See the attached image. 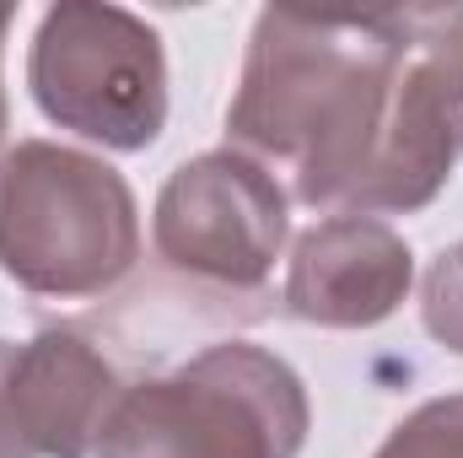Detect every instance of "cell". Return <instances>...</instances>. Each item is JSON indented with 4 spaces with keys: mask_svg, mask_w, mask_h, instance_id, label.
<instances>
[{
    "mask_svg": "<svg viewBox=\"0 0 463 458\" xmlns=\"http://www.w3.org/2000/svg\"><path fill=\"white\" fill-rule=\"evenodd\" d=\"M420 22L426 5L361 16L264 5L227 109V146L264 173H286L302 205L345 211L388 114L393 71Z\"/></svg>",
    "mask_w": 463,
    "mask_h": 458,
    "instance_id": "obj_1",
    "label": "cell"
},
{
    "mask_svg": "<svg viewBox=\"0 0 463 458\" xmlns=\"http://www.w3.org/2000/svg\"><path fill=\"white\" fill-rule=\"evenodd\" d=\"M307 432L313 405L297 367L264 345L222 340L129 383L98 458H297Z\"/></svg>",
    "mask_w": 463,
    "mask_h": 458,
    "instance_id": "obj_2",
    "label": "cell"
},
{
    "mask_svg": "<svg viewBox=\"0 0 463 458\" xmlns=\"http://www.w3.org/2000/svg\"><path fill=\"white\" fill-rule=\"evenodd\" d=\"M140 259V205L114 162L16 140L0 151V275L49 302L109 297Z\"/></svg>",
    "mask_w": 463,
    "mask_h": 458,
    "instance_id": "obj_3",
    "label": "cell"
},
{
    "mask_svg": "<svg viewBox=\"0 0 463 458\" xmlns=\"http://www.w3.org/2000/svg\"><path fill=\"white\" fill-rule=\"evenodd\" d=\"M27 87L49 124L103 151H146L167 124L162 33L124 5L60 0L33 33Z\"/></svg>",
    "mask_w": 463,
    "mask_h": 458,
    "instance_id": "obj_4",
    "label": "cell"
},
{
    "mask_svg": "<svg viewBox=\"0 0 463 458\" xmlns=\"http://www.w3.org/2000/svg\"><path fill=\"white\" fill-rule=\"evenodd\" d=\"M286 237H291V195L280 189L275 173H264L232 146L173 167L151 211V248L162 270L227 308L269 302L264 286Z\"/></svg>",
    "mask_w": 463,
    "mask_h": 458,
    "instance_id": "obj_5",
    "label": "cell"
},
{
    "mask_svg": "<svg viewBox=\"0 0 463 458\" xmlns=\"http://www.w3.org/2000/svg\"><path fill=\"white\" fill-rule=\"evenodd\" d=\"M463 157V5H426L410 38L377 146L340 216H410L426 211Z\"/></svg>",
    "mask_w": 463,
    "mask_h": 458,
    "instance_id": "obj_6",
    "label": "cell"
},
{
    "mask_svg": "<svg viewBox=\"0 0 463 458\" xmlns=\"http://www.w3.org/2000/svg\"><path fill=\"white\" fill-rule=\"evenodd\" d=\"M415 286V253L404 232L377 216H329L291 243L286 313L318 329H377L404 308Z\"/></svg>",
    "mask_w": 463,
    "mask_h": 458,
    "instance_id": "obj_7",
    "label": "cell"
},
{
    "mask_svg": "<svg viewBox=\"0 0 463 458\" xmlns=\"http://www.w3.org/2000/svg\"><path fill=\"white\" fill-rule=\"evenodd\" d=\"M124 388L114 356L81 324H49L16 345V410L33 458H92Z\"/></svg>",
    "mask_w": 463,
    "mask_h": 458,
    "instance_id": "obj_8",
    "label": "cell"
},
{
    "mask_svg": "<svg viewBox=\"0 0 463 458\" xmlns=\"http://www.w3.org/2000/svg\"><path fill=\"white\" fill-rule=\"evenodd\" d=\"M372 458H463V394H442L410 410Z\"/></svg>",
    "mask_w": 463,
    "mask_h": 458,
    "instance_id": "obj_9",
    "label": "cell"
},
{
    "mask_svg": "<svg viewBox=\"0 0 463 458\" xmlns=\"http://www.w3.org/2000/svg\"><path fill=\"white\" fill-rule=\"evenodd\" d=\"M420 324L442 350L463 356V237L431 259L420 281Z\"/></svg>",
    "mask_w": 463,
    "mask_h": 458,
    "instance_id": "obj_10",
    "label": "cell"
},
{
    "mask_svg": "<svg viewBox=\"0 0 463 458\" xmlns=\"http://www.w3.org/2000/svg\"><path fill=\"white\" fill-rule=\"evenodd\" d=\"M0 458H33L16 410V340H0Z\"/></svg>",
    "mask_w": 463,
    "mask_h": 458,
    "instance_id": "obj_11",
    "label": "cell"
},
{
    "mask_svg": "<svg viewBox=\"0 0 463 458\" xmlns=\"http://www.w3.org/2000/svg\"><path fill=\"white\" fill-rule=\"evenodd\" d=\"M16 22V5H0V65H5V33ZM5 129H11V103H5V71H0V151H5Z\"/></svg>",
    "mask_w": 463,
    "mask_h": 458,
    "instance_id": "obj_12",
    "label": "cell"
}]
</instances>
